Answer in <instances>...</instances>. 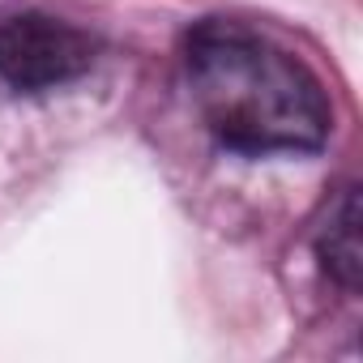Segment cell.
<instances>
[{
    "label": "cell",
    "instance_id": "1",
    "mask_svg": "<svg viewBox=\"0 0 363 363\" xmlns=\"http://www.w3.org/2000/svg\"><path fill=\"white\" fill-rule=\"evenodd\" d=\"M184 73L197 116L227 150L312 154L329 141L333 111L320 77L244 22H197L184 43Z\"/></svg>",
    "mask_w": 363,
    "mask_h": 363
},
{
    "label": "cell",
    "instance_id": "2",
    "mask_svg": "<svg viewBox=\"0 0 363 363\" xmlns=\"http://www.w3.org/2000/svg\"><path fill=\"white\" fill-rule=\"evenodd\" d=\"M99 56V43L52 13H18L0 22V82L22 90V94H43L77 82L90 73Z\"/></svg>",
    "mask_w": 363,
    "mask_h": 363
},
{
    "label": "cell",
    "instance_id": "3",
    "mask_svg": "<svg viewBox=\"0 0 363 363\" xmlns=\"http://www.w3.org/2000/svg\"><path fill=\"white\" fill-rule=\"evenodd\" d=\"M320 257L325 269L342 286H359V197L354 189H342L337 206L329 210V223L320 227Z\"/></svg>",
    "mask_w": 363,
    "mask_h": 363
}]
</instances>
